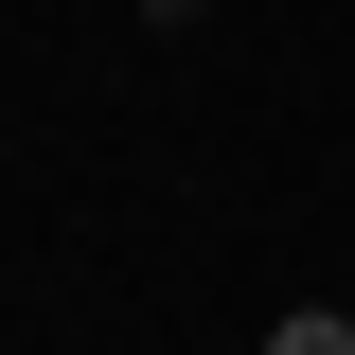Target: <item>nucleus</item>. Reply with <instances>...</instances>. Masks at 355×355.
Segmentation results:
<instances>
[{
  "label": "nucleus",
  "instance_id": "obj_1",
  "mask_svg": "<svg viewBox=\"0 0 355 355\" xmlns=\"http://www.w3.org/2000/svg\"><path fill=\"white\" fill-rule=\"evenodd\" d=\"M249 355H355V320H338V302H302V320H266Z\"/></svg>",
  "mask_w": 355,
  "mask_h": 355
}]
</instances>
